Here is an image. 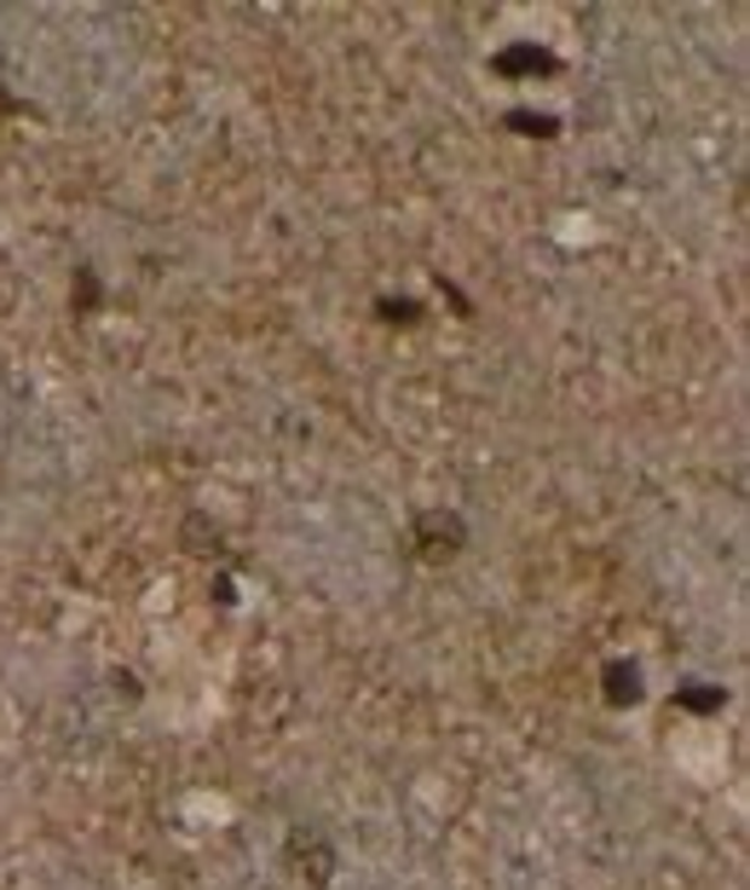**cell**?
<instances>
[{"mask_svg": "<svg viewBox=\"0 0 750 890\" xmlns=\"http://www.w3.org/2000/svg\"><path fill=\"white\" fill-rule=\"evenodd\" d=\"M462 538H468V526H462V515H445V509H433V515L416 521V549L427 555V562H445V555H456Z\"/></svg>", "mask_w": 750, "mask_h": 890, "instance_id": "1", "label": "cell"}, {"mask_svg": "<svg viewBox=\"0 0 750 890\" xmlns=\"http://www.w3.org/2000/svg\"><path fill=\"white\" fill-rule=\"evenodd\" d=\"M554 59L542 53V46H508V53H497V75H549Z\"/></svg>", "mask_w": 750, "mask_h": 890, "instance_id": "2", "label": "cell"}, {"mask_svg": "<svg viewBox=\"0 0 750 890\" xmlns=\"http://www.w3.org/2000/svg\"><path fill=\"white\" fill-rule=\"evenodd\" d=\"M606 700L612 705H635L641 700V671L624 666V659H612V666H606Z\"/></svg>", "mask_w": 750, "mask_h": 890, "instance_id": "3", "label": "cell"}, {"mask_svg": "<svg viewBox=\"0 0 750 890\" xmlns=\"http://www.w3.org/2000/svg\"><path fill=\"white\" fill-rule=\"evenodd\" d=\"M508 127H520L531 139H549L554 134V116H531V111H508Z\"/></svg>", "mask_w": 750, "mask_h": 890, "instance_id": "4", "label": "cell"}, {"mask_svg": "<svg viewBox=\"0 0 750 890\" xmlns=\"http://www.w3.org/2000/svg\"><path fill=\"white\" fill-rule=\"evenodd\" d=\"M381 318L387 324H416V301H381Z\"/></svg>", "mask_w": 750, "mask_h": 890, "instance_id": "5", "label": "cell"}, {"mask_svg": "<svg viewBox=\"0 0 750 890\" xmlns=\"http://www.w3.org/2000/svg\"><path fill=\"white\" fill-rule=\"evenodd\" d=\"M682 705H693V711H716V705H721V689H687Z\"/></svg>", "mask_w": 750, "mask_h": 890, "instance_id": "6", "label": "cell"}]
</instances>
